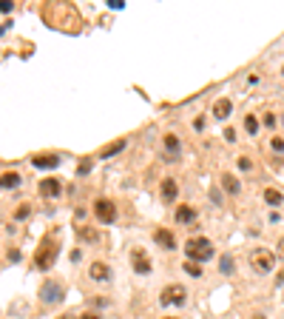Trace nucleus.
<instances>
[{"mask_svg": "<svg viewBox=\"0 0 284 319\" xmlns=\"http://www.w3.org/2000/svg\"><path fill=\"white\" fill-rule=\"evenodd\" d=\"M174 220H176L179 225H190V222H196V208L194 205H179L176 214H174Z\"/></svg>", "mask_w": 284, "mask_h": 319, "instance_id": "obj_13", "label": "nucleus"}, {"mask_svg": "<svg viewBox=\"0 0 284 319\" xmlns=\"http://www.w3.org/2000/svg\"><path fill=\"white\" fill-rule=\"evenodd\" d=\"M264 203L273 205V208H278V205L284 203V194H282V191H276V188H267V191H264Z\"/></svg>", "mask_w": 284, "mask_h": 319, "instance_id": "obj_19", "label": "nucleus"}, {"mask_svg": "<svg viewBox=\"0 0 284 319\" xmlns=\"http://www.w3.org/2000/svg\"><path fill=\"white\" fill-rule=\"evenodd\" d=\"M244 131H248L250 137H256V134H258V120H256V114H248V117H244Z\"/></svg>", "mask_w": 284, "mask_h": 319, "instance_id": "obj_21", "label": "nucleus"}, {"mask_svg": "<svg viewBox=\"0 0 284 319\" xmlns=\"http://www.w3.org/2000/svg\"><path fill=\"white\" fill-rule=\"evenodd\" d=\"M91 305L94 308H108V299L106 296H91Z\"/></svg>", "mask_w": 284, "mask_h": 319, "instance_id": "obj_27", "label": "nucleus"}, {"mask_svg": "<svg viewBox=\"0 0 284 319\" xmlns=\"http://www.w3.org/2000/svg\"><path fill=\"white\" fill-rule=\"evenodd\" d=\"M131 268H134V274L148 276L154 271V262H151V257H148L142 248H134L131 251Z\"/></svg>", "mask_w": 284, "mask_h": 319, "instance_id": "obj_6", "label": "nucleus"}, {"mask_svg": "<svg viewBox=\"0 0 284 319\" xmlns=\"http://www.w3.org/2000/svg\"><path fill=\"white\" fill-rule=\"evenodd\" d=\"M224 140L233 142V140H236V131H233V128H224Z\"/></svg>", "mask_w": 284, "mask_h": 319, "instance_id": "obj_32", "label": "nucleus"}, {"mask_svg": "<svg viewBox=\"0 0 284 319\" xmlns=\"http://www.w3.org/2000/svg\"><path fill=\"white\" fill-rule=\"evenodd\" d=\"M262 123H264V128H276V123H278V120H276V114H264V120H262Z\"/></svg>", "mask_w": 284, "mask_h": 319, "instance_id": "obj_29", "label": "nucleus"}, {"mask_svg": "<svg viewBox=\"0 0 284 319\" xmlns=\"http://www.w3.org/2000/svg\"><path fill=\"white\" fill-rule=\"evenodd\" d=\"M213 242L208 237H190L185 242V257H188V262H208V259H213Z\"/></svg>", "mask_w": 284, "mask_h": 319, "instance_id": "obj_2", "label": "nucleus"}, {"mask_svg": "<svg viewBox=\"0 0 284 319\" xmlns=\"http://www.w3.org/2000/svg\"><path fill=\"white\" fill-rule=\"evenodd\" d=\"M273 265H276V254L273 251H267V248L250 251V268H253L256 274H270Z\"/></svg>", "mask_w": 284, "mask_h": 319, "instance_id": "obj_3", "label": "nucleus"}, {"mask_svg": "<svg viewBox=\"0 0 284 319\" xmlns=\"http://www.w3.org/2000/svg\"><path fill=\"white\" fill-rule=\"evenodd\" d=\"M20 186V174L18 171H6V174H0V188L3 191H12V188Z\"/></svg>", "mask_w": 284, "mask_h": 319, "instance_id": "obj_16", "label": "nucleus"}, {"mask_svg": "<svg viewBox=\"0 0 284 319\" xmlns=\"http://www.w3.org/2000/svg\"><path fill=\"white\" fill-rule=\"evenodd\" d=\"M219 271H222L224 276H230V274H233V257H230V254H224V257L219 259Z\"/></svg>", "mask_w": 284, "mask_h": 319, "instance_id": "obj_22", "label": "nucleus"}, {"mask_svg": "<svg viewBox=\"0 0 284 319\" xmlns=\"http://www.w3.org/2000/svg\"><path fill=\"white\" fill-rule=\"evenodd\" d=\"M236 163H239V169H242V171H250V169H253V163H250V157H239Z\"/></svg>", "mask_w": 284, "mask_h": 319, "instance_id": "obj_28", "label": "nucleus"}, {"mask_svg": "<svg viewBox=\"0 0 284 319\" xmlns=\"http://www.w3.org/2000/svg\"><path fill=\"white\" fill-rule=\"evenodd\" d=\"M230 111H233V103L228 97H222V100H216V103H213V117H216V120H228Z\"/></svg>", "mask_w": 284, "mask_h": 319, "instance_id": "obj_15", "label": "nucleus"}, {"mask_svg": "<svg viewBox=\"0 0 284 319\" xmlns=\"http://www.w3.org/2000/svg\"><path fill=\"white\" fill-rule=\"evenodd\" d=\"M57 251H60V237L46 234L40 239V245L34 251V268L37 271H52V265L57 262Z\"/></svg>", "mask_w": 284, "mask_h": 319, "instance_id": "obj_1", "label": "nucleus"}, {"mask_svg": "<svg viewBox=\"0 0 284 319\" xmlns=\"http://www.w3.org/2000/svg\"><path fill=\"white\" fill-rule=\"evenodd\" d=\"M94 217L102 225H111V222H116V205L111 200H106V197H100L97 203H94Z\"/></svg>", "mask_w": 284, "mask_h": 319, "instance_id": "obj_5", "label": "nucleus"}, {"mask_svg": "<svg viewBox=\"0 0 284 319\" xmlns=\"http://www.w3.org/2000/svg\"><path fill=\"white\" fill-rule=\"evenodd\" d=\"M111 265L108 262H102V259H97V262H91V268H88V279L91 282H111Z\"/></svg>", "mask_w": 284, "mask_h": 319, "instance_id": "obj_8", "label": "nucleus"}, {"mask_svg": "<svg viewBox=\"0 0 284 319\" xmlns=\"http://www.w3.org/2000/svg\"><path fill=\"white\" fill-rule=\"evenodd\" d=\"M125 145H128V140H116V142H111V145H106V148L100 151V157H102V160H108V157H116L120 151H125Z\"/></svg>", "mask_w": 284, "mask_h": 319, "instance_id": "obj_18", "label": "nucleus"}, {"mask_svg": "<svg viewBox=\"0 0 284 319\" xmlns=\"http://www.w3.org/2000/svg\"><path fill=\"white\" fill-rule=\"evenodd\" d=\"M32 166L34 169H57L60 166V154H34Z\"/></svg>", "mask_w": 284, "mask_h": 319, "instance_id": "obj_12", "label": "nucleus"}, {"mask_svg": "<svg viewBox=\"0 0 284 319\" xmlns=\"http://www.w3.org/2000/svg\"><path fill=\"white\" fill-rule=\"evenodd\" d=\"M12 12V3L9 0H0V15H9Z\"/></svg>", "mask_w": 284, "mask_h": 319, "instance_id": "obj_31", "label": "nucleus"}, {"mask_svg": "<svg viewBox=\"0 0 284 319\" xmlns=\"http://www.w3.org/2000/svg\"><path fill=\"white\" fill-rule=\"evenodd\" d=\"M40 299L46 302V305H54V302L62 299V285H57L54 279H46L43 285H40Z\"/></svg>", "mask_w": 284, "mask_h": 319, "instance_id": "obj_7", "label": "nucleus"}, {"mask_svg": "<svg viewBox=\"0 0 284 319\" xmlns=\"http://www.w3.org/2000/svg\"><path fill=\"white\" fill-rule=\"evenodd\" d=\"M185 274L188 276H202V268L196 265V262H185Z\"/></svg>", "mask_w": 284, "mask_h": 319, "instance_id": "obj_24", "label": "nucleus"}, {"mask_svg": "<svg viewBox=\"0 0 284 319\" xmlns=\"http://www.w3.org/2000/svg\"><path fill=\"white\" fill-rule=\"evenodd\" d=\"M77 237H80L82 242H97V239H100V234H97L94 228H88V225H82V228L77 231Z\"/></svg>", "mask_w": 284, "mask_h": 319, "instance_id": "obj_20", "label": "nucleus"}, {"mask_svg": "<svg viewBox=\"0 0 284 319\" xmlns=\"http://www.w3.org/2000/svg\"><path fill=\"white\" fill-rule=\"evenodd\" d=\"M40 197H46V200H54V197H60L62 194V183L60 180H54V177H46V180H40Z\"/></svg>", "mask_w": 284, "mask_h": 319, "instance_id": "obj_9", "label": "nucleus"}, {"mask_svg": "<svg viewBox=\"0 0 284 319\" xmlns=\"http://www.w3.org/2000/svg\"><path fill=\"white\" fill-rule=\"evenodd\" d=\"M162 145H165V154H168L170 160L182 157V142H179L176 134H165V137H162Z\"/></svg>", "mask_w": 284, "mask_h": 319, "instance_id": "obj_11", "label": "nucleus"}, {"mask_svg": "<svg viewBox=\"0 0 284 319\" xmlns=\"http://www.w3.org/2000/svg\"><path fill=\"white\" fill-rule=\"evenodd\" d=\"M253 319H267V316H253Z\"/></svg>", "mask_w": 284, "mask_h": 319, "instance_id": "obj_36", "label": "nucleus"}, {"mask_svg": "<svg viewBox=\"0 0 284 319\" xmlns=\"http://www.w3.org/2000/svg\"><path fill=\"white\" fill-rule=\"evenodd\" d=\"M219 183H222V188L228 191V194H239V191H242V183L233 177V174H222V177H219Z\"/></svg>", "mask_w": 284, "mask_h": 319, "instance_id": "obj_17", "label": "nucleus"}, {"mask_svg": "<svg viewBox=\"0 0 284 319\" xmlns=\"http://www.w3.org/2000/svg\"><path fill=\"white\" fill-rule=\"evenodd\" d=\"M91 169H94V160H88V157H86V160L80 163V166H77V177H86V174H88Z\"/></svg>", "mask_w": 284, "mask_h": 319, "instance_id": "obj_23", "label": "nucleus"}, {"mask_svg": "<svg viewBox=\"0 0 284 319\" xmlns=\"http://www.w3.org/2000/svg\"><path fill=\"white\" fill-rule=\"evenodd\" d=\"M162 319H179V316H162Z\"/></svg>", "mask_w": 284, "mask_h": 319, "instance_id": "obj_35", "label": "nucleus"}, {"mask_svg": "<svg viewBox=\"0 0 284 319\" xmlns=\"http://www.w3.org/2000/svg\"><path fill=\"white\" fill-rule=\"evenodd\" d=\"M282 74H284V69H282Z\"/></svg>", "mask_w": 284, "mask_h": 319, "instance_id": "obj_38", "label": "nucleus"}, {"mask_svg": "<svg viewBox=\"0 0 284 319\" xmlns=\"http://www.w3.org/2000/svg\"><path fill=\"white\" fill-rule=\"evenodd\" d=\"M80 319H102V313H97V310H86V313H80Z\"/></svg>", "mask_w": 284, "mask_h": 319, "instance_id": "obj_30", "label": "nucleus"}, {"mask_svg": "<svg viewBox=\"0 0 284 319\" xmlns=\"http://www.w3.org/2000/svg\"><path fill=\"white\" fill-rule=\"evenodd\" d=\"M270 148H273L276 154H282V151H284V140H282V137H273V140H270Z\"/></svg>", "mask_w": 284, "mask_h": 319, "instance_id": "obj_26", "label": "nucleus"}, {"mask_svg": "<svg viewBox=\"0 0 284 319\" xmlns=\"http://www.w3.org/2000/svg\"><path fill=\"white\" fill-rule=\"evenodd\" d=\"M154 239H156V245L165 248V251L176 248V237H174V231H168V228H156L154 231Z\"/></svg>", "mask_w": 284, "mask_h": 319, "instance_id": "obj_10", "label": "nucleus"}, {"mask_svg": "<svg viewBox=\"0 0 284 319\" xmlns=\"http://www.w3.org/2000/svg\"><path fill=\"white\" fill-rule=\"evenodd\" d=\"M108 6H111V9H122L125 3H122V0H108Z\"/></svg>", "mask_w": 284, "mask_h": 319, "instance_id": "obj_33", "label": "nucleus"}, {"mask_svg": "<svg viewBox=\"0 0 284 319\" xmlns=\"http://www.w3.org/2000/svg\"><path fill=\"white\" fill-rule=\"evenodd\" d=\"M188 302V288L185 285H179V282H174V285H168V288H162V293H160V305H176V308H182Z\"/></svg>", "mask_w": 284, "mask_h": 319, "instance_id": "obj_4", "label": "nucleus"}, {"mask_svg": "<svg viewBox=\"0 0 284 319\" xmlns=\"http://www.w3.org/2000/svg\"><path fill=\"white\" fill-rule=\"evenodd\" d=\"M278 257H284V237L278 239Z\"/></svg>", "mask_w": 284, "mask_h": 319, "instance_id": "obj_34", "label": "nucleus"}, {"mask_svg": "<svg viewBox=\"0 0 284 319\" xmlns=\"http://www.w3.org/2000/svg\"><path fill=\"white\" fill-rule=\"evenodd\" d=\"M28 214H32V205H26V203H23V205L18 208V214H14V220H26Z\"/></svg>", "mask_w": 284, "mask_h": 319, "instance_id": "obj_25", "label": "nucleus"}, {"mask_svg": "<svg viewBox=\"0 0 284 319\" xmlns=\"http://www.w3.org/2000/svg\"><path fill=\"white\" fill-rule=\"evenodd\" d=\"M60 319H74V316H60Z\"/></svg>", "mask_w": 284, "mask_h": 319, "instance_id": "obj_37", "label": "nucleus"}, {"mask_svg": "<svg viewBox=\"0 0 284 319\" xmlns=\"http://www.w3.org/2000/svg\"><path fill=\"white\" fill-rule=\"evenodd\" d=\"M160 194H162V200H165V203H174V200L179 197V183H176V180H162Z\"/></svg>", "mask_w": 284, "mask_h": 319, "instance_id": "obj_14", "label": "nucleus"}]
</instances>
